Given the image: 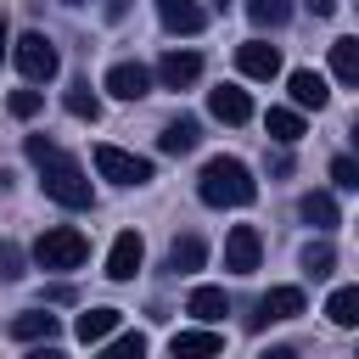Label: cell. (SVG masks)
<instances>
[{"mask_svg":"<svg viewBox=\"0 0 359 359\" xmlns=\"http://www.w3.org/2000/svg\"><path fill=\"white\" fill-rule=\"evenodd\" d=\"M196 196H202L208 208H247V202L258 196V180L247 174L241 157H213V163L202 168V180H196Z\"/></svg>","mask_w":359,"mask_h":359,"instance_id":"6da1fadb","label":"cell"},{"mask_svg":"<svg viewBox=\"0 0 359 359\" xmlns=\"http://www.w3.org/2000/svg\"><path fill=\"white\" fill-rule=\"evenodd\" d=\"M39 185H45V196L62 202V208H90V202H95L84 168H79L73 157H62V151H45V157H39Z\"/></svg>","mask_w":359,"mask_h":359,"instance_id":"7a4b0ae2","label":"cell"},{"mask_svg":"<svg viewBox=\"0 0 359 359\" xmlns=\"http://www.w3.org/2000/svg\"><path fill=\"white\" fill-rule=\"evenodd\" d=\"M90 258V241H84V230H73V224H56V230H45L39 241H34V264L39 269H79Z\"/></svg>","mask_w":359,"mask_h":359,"instance_id":"3957f363","label":"cell"},{"mask_svg":"<svg viewBox=\"0 0 359 359\" xmlns=\"http://www.w3.org/2000/svg\"><path fill=\"white\" fill-rule=\"evenodd\" d=\"M11 56H17V67H22V79H56V67H62V56H56V45L45 39V34H22L17 45H11Z\"/></svg>","mask_w":359,"mask_h":359,"instance_id":"277c9868","label":"cell"},{"mask_svg":"<svg viewBox=\"0 0 359 359\" xmlns=\"http://www.w3.org/2000/svg\"><path fill=\"white\" fill-rule=\"evenodd\" d=\"M95 168H101V180H112V185H146V180H151V163L135 157V151H123V146H95Z\"/></svg>","mask_w":359,"mask_h":359,"instance_id":"5b68a950","label":"cell"},{"mask_svg":"<svg viewBox=\"0 0 359 359\" xmlns=\"http://www.w3.org/2000/svg\"><path fill=\"white\" fill-rule=\"evenodd\" d=\"M258 258H264L258 230H252V224H236V230L224 236V269H230V275H252V269H258Z\"/></svg>","mask_w":359,"mask_h":359,"instance_id":"8992f818","label":"cell"},{"mask_svg":"<svg viewBox=\"0 0 359 359\" xmlns=\"http://www.w3.org/2000/svg\"><path fill=\"white\" fill-rule=\"evenodd\" d=\"M236 67H241L247 79H275V73H280V50L264 45V39H241V45H236Z\"/></svg>","mask_w":359,"mask_h":359,"instance_id":"52a82bcc","label":"cell"},{"mask_svg":"<svg viewBox=\"0 0 359 359\" xmlns=\"http://www.w3.org/2000/svg\"><path fill=\"white\" fill-rule=\"evenodd\" d=\"M297 314H303V292L297 286H269L258 314H252V325H275V320H297Z\"/></svg>","mask_w":359,"mask_h":359,"instance_id":"ba28073f","label":"cell"},{"mask_svg":"<svg viewBox=\"0 0 359 359\" xmlns=\"http://www.w3.org/2000/svg\"><path fill=\"white\" fill-rule=\"evenodd\" d=\"M157 79H163L168 90H185V84L202 79V56H196V50H168V56L157 62Z\"/></svg>","mask_w":359,"mask_h":359,"instance_id":"9c48e42d","label":"cell"},{"mask_svg":"<svg viewBox=\"0 0 359 359\" xmlns=\"http://www.w3.org/2000/svg\"><path fill=\"white\" fill-rule=\"evenodd\" d=\"M208 112H213L219 123H247V118H252V101H247V90L219 84V90H208Z\"/></svg>","mask_w":359,"mask_h":359,"instance_id":"30bf717a","label":"cell"},{"mask_svg":"<svg viewBox=\"0 0 359 359\" xmlns=\"http://www.w3.org/2000/svg\"><path fill=\"white\" fill-rule=\"evenodd\" d=\"M140 258H146V247H140V236H135V230H123V236L112 241V252H107V275H112V280H135V269H140Z\"/></svg>","mask_w":359,"mask_h":359,"instance_id":"8fae6325","label":"cell"},{"mask_svg":"<svg viewBox=\"0 0 359 359\" xmlns=\"http://www.w3.org/2000/svg\"><path fill=\"white\" fill-rule=\"evenodd\" d=\"M157 17L168 34H202V22H208V11L196 0H157Z\"/></svg>","mask_w":359,"mask_h":359,"instance_id":"7c38bea8","label":"cell"},{"mask_svg":"<svg viewBox=\"0 0 359 359\" xmlns=\"http://www.w3.org/2000/svg\"><path fill=\"white\" fill-rule=\"evenodd\" d=\"M107 90H112L118 101H140V95L151 90V73H146L140 62H118V67L107 73Z\"/></svg>","mask_w":359,"mask_h":359,"instance_id":"4fadbf2b","label":"cell"},{"mask_svg":"<svg viewBox=\"0 0 359 359\" xmlns=\"http://www.w3.org/2000/svg\"><path fill=\"white\" fill-rule=\"evenodd\" d=\"M286 90H292V101H297V107H314V112H320V107L331 101V90H325V79H320L314 67H297V73L286 79Z\"/></svg>","mask_w":359,"mask_h":359,"instance_id":"5bb4252c","label":"cell"},{"mask_svg":"<svg viewBox=\"0 0 359 359\" xmlns=\"http://www.w3.org/2000/svg\"><path fill=\"white\" fill-rule=\"evenodd\" d=\"M202 264H208L202 236H174V247H168V269H174V275H196Z\"/></svg>","mask_w":359,"mask_h":359,"instance_id":"9a60e30c","label":"cell"},{"mask_svg":"<svg viewBox=\"0 0 359 359\" xmlns=\"http://www.w3.org/2000/svg\"><path fill=\"white\" fill-rule=\"evenodd\" d=\"M264 129H269V140L297 146V140H303V112H292V107H269V112H264Z\"/></svg>","mask_w":359,"mask_h":359,"instance_id":"2e32d148","label":"cell"},{"mask_svg":"<svg viewBox=\"0 0 359 359\" xmlns=\"http://www.w3.org/2000/svg\"><path fill=\"white\" fill-rule=\"evenodd\" d=\"M196 140H202V129H196V118H174L163 135H157V146L168 151V157H185V151H196Z\"/></svg>","mask_w":359,"mask_h":359,"instance_id":"e0dca14e","label":"cell"},{"mask_svg":"<svg viewBox=\"0 0 359 359\" xmlns=\"http://www.w3.org/2000/svg\"><path fill=\"white\" fill-rule=\"evenodd\" d=\"M297 213H303L314 230H337V219H342V213H337V202H331V191H309V196L297 202Z\"/></svg>","mask_w":359,"mask_h":359,"instance_id":"ac0fdd59","label":"cell"},{"mask_svg":"<svg viewBox=\"0 0 359 359\" xmlns=\"http://www.w3.org/2000/svg\"><path fill=\"white\" fill-rule=\"evenodd\" d=\"M11 337H17V342H50V337H56V314L28 309V314H17V320H11Z\"/></svg>","mask_w":359,"mask_h":359,"instance_id":"d6986e66","label":"cell"},{"mask_svg":"<svg viewBox=\"0 0 359 359\" xmlns=\"http://www.w3.org/2000/svg\"><path fill=\"white\" fill-rule=\"evenodd\" d=\"M331 73L342 79V84H359V39H331Z\"/></svg>","mask_w":359,"mask_h":359,"instance_id":"ffe728a7","label":"cell"},{"mask_svg":"<svg viewBox=\"0 0 359 359\" xmlns=\"http://www.w3.org/2000/svg\"><path fill=\"white\" fill-rule=\"evenodd\" d=\"M185 314H196V320H219V314H230L224 286H196V292H191V303H185Z\"/></svg>","mask_w":359,"mask_h":359,"instance_id":"44dd1931","label":"cell"},{"mask_svg":"<svg viewBox=\"0 0 359 359\" xmlns=\"http://www.w3.org/2000/svg\"><path fill=\"white\" fill-rule=\"evenodd\" d=\"M112 331H118V309H90V314H79V325H73L79 342H101V337H112Z\"/></svg>","mask_w":359,"mask_h":359,"instance_id":"7402d4cb","label":"cell"},{"mask_svg":"<svg viewBox=\"0 0 359 359\" xmlns=\"http://www.w3.org/2000/svg\"><path fill=\"white\" fill-rule=\"evenodd\" d=\"M180 359H196V353H219L224 348V337L219 331H174V342H168Z\"/></svg>","mask_w":359,"mask_h":359,"instance_id":"603a6c76","label":"cell"},{"mask_svg":"<svg viewBox=\"0 0 359 359\" xmlns=\"http://www.w3.org/2000/svg\"><path fill=\"white\" fill-rule=\"evenodd\" d=\"M325 314H331V325H342V331L359 325V292H353V286H337V292L325 297Z\"/></svg>","mask_w":359,"mask_h":359,"instance_id":"cb8c5ba5","label":"cell"},{"mask_svg":"<svg viewBox=\"0 0 359 359\" xmlns=\"http://www.w3.org/2000/svg\"><path fill=\"white\" fill-rule=\"evenodd\" d=\"M62 107H67V112H73V118H90V123H95V118H101V95H95V90H90V84H73V90H67V95H62Z\"/></svg>","mask_w":359,"mask_h":359,"instance_id":"d4e9b609","label":"cell"},{"mask_svg":"<svg viewBox=\"0 0 359 359\" xmlns=\"http://www.w3.org/2000/svg\"><path fill=\"white\" fill-rule=\"evenodd\" d=\"M247 17H252L258 28H280V22L292 17V0H247Z\"/></svg>","mask_w":359,"mask_h":359,"instance_id":"484cf974","label":"cell"},{"mask_svg":"<svg viewBox=\"0 0 359 359\" xmlns=\"http://www.w3.org/2000/svg\"><path fill=\"white\" fill-rule=\"evenodd\" d=\"M303 269H309L314 280H320V275H331V269H337V252H331V241H309V247H303Z\"/></svg>","mask_w":359,"mask_h":359,"instance_id":"4316f807","label":"cell"},{"mask_svg":"<svg viewBox=\"0 0 359 359\" xmlns=\"http://www.w3.org/2000/svg\"><path fill=\"white\" fill-rule=\"evenodd\" d=\"M39 107H45V95H39V90H11V112H17V118H34Z\"/></svg>","mask_w":359,"mask_h":359,"instance_id":"83f0119b","label":"cell"},{"mask_svg":"<svg viewBox=\"0 0 359 359\" xmlns=\"http://www.w3.org/2000/svg\"><path fill=\"white\" fill-rule=\"evenodd\" d=\"M331 180H337L342 191H359V163H353V157H337V163H331Z\"/></svg>","mask_w":359,"mask_h":359,"instance_id":"f1b7e54d","label":"cell"},{"mask_svg":"<svg viewBox=\"0 0 359 359\" xmlns=\"http://www.w3.org/2000/svg\"><path fill=\"white\" fill-rule=\"evenodd\" d=\"M112 353H118V359H140V353H146V337H140V331H123V337L112 342Z\"/></svg>","mask_w":359,"mask_h":359,"instance_id":"f546056e","label":"cell"},{"mask_svg":"<svg viewBox=\"0 0 359 359\" xmlns=\"http://www.w3.org/2000/svg\"><path fill=\"white\" fill-rule=\"evenodd\" d=\"M45 151H56V140H50V135H28V157H34V163H39V157H45Z\"/></svg>","mask_w":359,"mask_h":359,"instance_id":"4dcf8cb0","label":"cell"},{"mask_svg":"<svg viewBox=\"0 0 359 359\" xmlns=\"http://www.w3.org/2000/svg\"><path fill=\"white\" fill-rule=\"evenodd\" d=\"M303 6H309L314 17H331V11H337V0H303Z\"/></svg>","mask_w":359,"mask_h":359,"instance_id":"1f68e13d","label":"cell"},{"mask_svg":"<svg viewBox=\"0 0 359 359\" xmlns=\"http://www.w3.org/2000/svg\"><path fill=\"white\" fill-rule=\"evenodd\" d=\"M123 11H129V0H107V17H112V22H118Z\"/></svg>","mask_w":359,"mask_h":359,"instance_id":"d6a6232c","label":"cell"},{"mask_svg":"<svg viewBox=\"0 0 359 359\" xmlns=\"http://www.w3.org/2000/svg\"><path fill=\"white\" fill-rule=\"evenodd\" d=\"M11 50V28H6V17H0V56Z\"/></svg>","mask_w":359,"mask_h":359,"instance_id":"836d02e7","label":"cell"},{"mask_svg":"<svg viewBox=\"0 0 359 359\" xmlns=\"http://www.w3.org/2000/svg\"><path fill=\"white\" fill-rule=\"evenodd\" d=\"M213 6H224V0H213Z\"/></svg>","mask_w":359,"mask_h":359,"instance_id":"e575fe53","label":"cell"},{"mask_svg":"<svg viewBox=\"0 0 359 359\" xmlns=\"http://www.w3.org/2000/svg\"><path fill=\"white\" fill-rule=\"evenodd\" d=\"M67 6H79V0H67Z\"/></svg>","mask_w":359,"mask_h":359,"instance_id":"d590c367","label":"cell"}]
</instances>
